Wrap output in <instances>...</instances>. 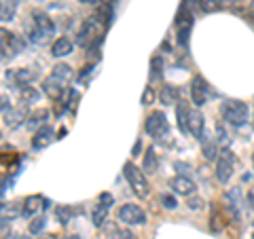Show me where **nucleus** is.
Wrapping results in <instances>:
<instances>
[{
    "label": "nucleus",
    "mask_w": 254,
    "mask_h": 239,
    "mask_svg": "<svg viewBox=\"0 0 254 239\" xmlns=\"http://www.w3.org/2000/svg\"><path fill=\"white\" fill-rule=\"evenodd\" d=\"M9 106H11V98H9L6 93H0V110L4 113V110L9 108Z\"/></svg>",
    "instance_id": "41"
},
{
    "label": "nucleus",
    "mask_w": 254,
    "mask_h": 239,
    "mask_svg": "<svg viewBox=\"0 0 254 239\" xmlns=\"http://www.w3.org/2000/svg\"><path fill=\"white\" fill-rule=\"evenodd\" d=\"M11 34H13V32L0 28V55H2V58H13V51H11Z\"/></svg>",
    "instance_id": "25"
},
{
    "label": "nucleus",
    "mask_w": 254,
    "mask_h": 239,
    "mask_svg": "<svg viewBox=\"0 0 254 239\" xmlns=\"http://www.w3.org/2000/svg\"><path fill=\"white\" fill-rule=\"evenodd\" d=\"M45 225H47V220H45V216H43V218H36V220H32L28 229H30V233H32V235H38V233H43Z\"/></svg>",
    "instance_id": "35"
},
{
    "label": "nucleus",
    "mask_w": 254,
    "mask_h": 239,
    "mask_svg": "<svg viewBox=\"0 0 254 239\" xmlns=\"http://www.w3.org/2000/svg\"><path fill=\"white\" fill-rule=\"evenodd\" d=\"M47 119H49V110L47 108H38L34 110V113H30L28 115V127H43L47 125Z\"/></svg>",
    "instance_id": "22"
},
{
    "label": "nucleus",
    "mask_w": 254,
    "mask_h": 239,
    "mask_svg": "<svg viewBox=\"0 0 254 239\" xmlns=\"http://www.w3.org/2000/svg\"><path fill=\"white\" fill-rule=\"evenodd\" d=\"M163 74V60L161 58H153L150 60V83L159 81Z\"/></svg>",
    "instance_id": "33"
},
{
    "label": "nucleus",
    "mask_w": 254,
    "mask_h": 239,
    "mask_svg": "<svg viewBox=\"0 0 254 239\" xmlns=\"http://www.w3.org/2000/svg\"><path fill=\"white\" fill-rule=\"evenodd\" d=\"M178 100H180L178 89H174L172 85H163V89H161V102L163 104H174V102H178Z\"/></svg>",
    "instance_id": "32"
},
{
    "label": "nucleus",
    "mask_w": 254,
    "mask_h": 239,
    "mask_svg": "<svg viewBox=\"0 0 254 239\" xmlns=\"http://www.w3.org/2000/svg\"><path fill=\"white\" fill-rule=\"evenodd\" d=\"M252 167H254V153H252Z\"/></svg>",
    "instance_id": "46"
},
{
    "label": "nucleus",
    "mask_w": 254,
    "mask_h": 239,
    "mask_svg": "<svg viewBox=\"0 0 254 239\" xmlns=\"http://www.w3.org/2000/svg\"><path fill=\"white\" fill-rule=\"evenodd\" d=\"M252 237H254V235H252Z\"/></svg>",
    "instance_id": "52"
},
{
    "label": "nucleus",
    "mask_w": 254,
    "mask_h": 239,
    "mask_svg": "<svg viewBox=\"0 0 254 239\" xmlns=\"http://www.w3.org/2000/svg\"><path fill=\"white\" fill-rule=\"evenodd\" d=\"M21 214L19 203H2L0 205V220H13Z\"/></svg>",
    "instance_id": "27"
},
{
    "label": "nucleus",
    "mask_w": 254,
    "mask_h": 239,
    "mask_svg": "<svg viewBox=\"0 0 254 239\" xmlns=\"http://www.w3.org/2000/svg\"><path fill=\"white\" fill-rule=\"evenodd\" d=\"M15 9H17V0H0V19L11 21L15 17Z\"/></svg>",
    "instance_id": "24"
},
{
    "label": "nucleus",
    "mask_w": 254,
    "mask_h": 239,
    "mask_svg": "<svg viewBox=\"0 0 254 239\" xmlns=\"http://www.w3.org/2000/svg\"><path fill=\"white\" fill-rule=\"evenodd\" d=\"M108 214H110V208L104 203H98L93 208L91 212V222H93V227H104V222L108 220Z\"/></svg>",
    "instance_id": "21"
},
{
    "label": "nucleus",
    "mask_w": 254,
    "mask_h": 239,
    "mask_svg": "<svg viewBox=\"0 0 254 239\" xmlns=\"http://www.w3.org/2000/svg\"><path fill=\"white\" fill-rule=\"evenodd\" d=\"M100 2H106V4H115L117 0H100Z\"/></svg>",
    "instance_id": "43"
},
{
    "label": "nucleus",
    "mask_w": 254,
    "mask_h": 239,
    "mask_svg": "<svg viewBox=\"0 0 254 239\" xmlns=\"http://www.w3.org/2000/svg\"><path fill=\"white\" fill-rule=\"evenodd\" d=\"M19 98L23 100V104H30V102H38V100H41V93H38L34 87L23 85V87H19Z\"/></svg>",
    "instance_id": "29"
},
{
    "label": "nucleus",
    "mask_w": 254,
    "mask_h": 239,
    "mask_svg": "<svg viewBox=\"0 0 254 239\" xmlns=\"http://www.w3.org/2000/svg\"><path fill=\"white\" fill-rule=\"evenodd\" d=\"M95 36H98V21L87 19V21H83V26L76 34V45L78 47H89Z\"/></svg>",
    "instance_id": "12"
},
{
    "label": "nucleus",
    "mask_w": 254,
    "mask_h": 239,
    "mask_svg": "<svg viewBox=\"0 0 254 239\" xmlns=\"http://www.w3.org/2000/svg\"><path fill=\"white\" fill-rule=\"evenodd\" d=\"M123 174H125L127 182H129L131 190L136 193V197H146V195H148L150 186H148V180H146V176H144V172H142L140 167H136L133 163H125Z\"/></svg>",
    "instance_id": "2"
},
{
    "label": "nucleus",
    "mask_w": 254,
    "mask_h": 239,
    "mask_svg": "<svg viewBox=\"0 0 254 239\" xmlns=\"http://www.w3.org/2000/svg\"><path fill=\"white\" fill-rule=\"evenodd\" d=\"M252 17H254V6H252Z\"/></svg>",
    "instance_id": "48"
},
{
    "label": "nucleus",
    "mask_w": 254,
    "mask_h": 239,
    "mask_svg": "<svg viewBox=\"0 0 254 239\" xmlns=\"http://www.w3.org/2000/svg\"><path fill=\"white\" fill-rule=\"evenodd\" d=\"M0 60H2V55H0Z\"/></svg>",
    "instance_id": "50"
},
{
    "label": "nucleus",
    "mask_w": 254,
    "mask_h": 239,
    "mask_svg": "<svg viewBox=\"0 0 254 239\" xmlns=\"http://www.w3.org/2000/svg\"><path fill=\"white\" fill-rule=\"evenodd\" d=\"M144 129L146 133L150 135V138H165V135L170 133V123H168V119H165V115L161 113V110H155V113H150L148 119H146V123H144Z\"/></svg>",
    "instance_id": "4"
},
{
    "label": "nucleus",
    "mask_w": 254,
    "mask_h": 239,
    "mask_svg": "<svg viewBox=\"0 0 254 239\" xmlns=\"http://www.w3.org/2000/svg\"><path fill=\"white\" fill-rule=\"evenodd\" d=\"M17 239H30V237H17Z\"/></svg>",
    "instance_id": "47"
},
{
    "label": "nucleus",
    "mask_w": 254,
    "mask_h": 239,
    "mask_svg": "<svg viewBox=\"0 0 254 239\" xmlns=\"http://www.w3.org/2000/svg\"><path fill=\"white\" fill-rule=\"evenodd\" d=\"M187 205H189V210L199 212V210L203 208V199H201V197H190L189 201H187Z\"/></svg>",
    "instance_id": "39"
},
{
    "label": "nucleus",
    "mask_w": 254,
    "mask_h": 239,
    "mask_svg": "<svg viewBox=\"0 0 254 239\" xmlns=\"http://www.w3.org/2000/svg\"><path fill=\"white\" fill-rule=\"evenodd\" d=\"M98 203H104V205H108V208H113V203H115V197L110 195V193H102V195L98 197Z\"/></svg>",
    "instance_id": "40"
},
{
    "label": "nucleus",
    "mask_w": 254,
    "mask_h": 239,
    "mask_svg": "<svg viewBox=\"0 0 254 239\" xmlns=\"http://www.w3.org/2000/svg\"><path fill=\"white\" fill-rule=\"evenodd\" d=\"M106 239H136V235H133L131 231H127V229H121V227H117V225H110Z\"/></svg>",
    "instance_id": "30"
},
{
    "label": "nucleus",
    "mask_w": 254,
    "mask_h": 239,
    "mask_svg": "<svg viewBox=\"0 0 254 239\" xmlns=\"http://www.w3.org/2000/svg\"><path fill=\"white\" fill-rule=\"evenodd\" d=\"M201 142H203V157L208 159V161H216L218 153H220L218 146H216V142H214V140H205V138Z\"/></svg>",
    "instance_id": "31"
},
{
    "label": "nucleus",
    "mask_w": 254,
    "mask_h": 239,
    "mask_svg": "<svg viewBox=\"0 0 254 239\" xmlns=\"http://www.w3.org/2000/svg\"><path fill=\"white\" fill-rule=\"evenodd\" d=\"M32 26H34V28L41 32L43 36H47V38H51V36L55 34V23H53V19H51L47 13L38 11V9L32 11Z\"/></svg>",
    "instance_id": "10"
},
{
    "label": "nucleus",
    "mask_w": 254,
    "mask_h": 239,
    "mask_svg": "<svg viewBox=\"0 0 254 239\" xmlns=\"http://www.w3.org/2000/svg\"><path fill=\"white\" fill-rule=\"evenodd\" d=\"M51 74H55L58 78H62L64 83H70L74 78V70L68 66V63H55L53 66V72Z\"/></svg>",
    "instance_id": "26"
},
{
    "label": "nucleus",
    "mask_w": 254,
    "mask_h": 239,
    "mask_svg": "<svg viewBox=\"0 0 254 239\" xmlns=\"http://www.w3.org/2000/svg\"><path fill=\"white\" fill-rule=\"evenodd\" d=\"M117 218L127 227H136V225H146V212L136 203H125L119 208Z\"/></svg>",
    "instance_id": "5"
},
{
    "label": "nucleus",
    "mask_w": 254,
    "mask_h": 239,
    "mask_svg": "<svg viewBox=\"0 0 254 239\" xmlns=\"http://www.w3.org/2000/svg\"><path fill=\"white\" fill-rule=\"evenodd\" d=\"M176 119H178V127L182 133H189V119H190V108L187 106V102L178 100L176 104Z\"/></svg>",
    "instance_id": "20"
},
{
    "label": "nucleus",
    "mask_w": 254,
    "mask_h": 239,
    "mask_svg": "<svg viewBox=\"0 0 254 239\" xmlns=\"http://www.w3.org/2000/svg\"><path fill=\"white\" fill-rule=\"evenodd\" d=\"M68 239H83L81 235H68Z\"/></svg>",
    "instance_id": "45"
},
{
    "label": "nucleus",
    "mask_w": 254,
    "mask_h": 239,
    "mask_svg": "<svg viewBox=\"0 0 254 239\" xmlns=\"http://www.w3.org/2000/svg\"><path fill=\"white\" fill-rule=\"evenodd\" d=\"M220 115L229 125L240 127L250 119V108L242 100H227V102H222V106H220Z\"/></svg>",
    "instance_id": "1"
},
{
    "label": "nucleus",
    "mask_w": 254,
    "mask_h": 239,
    "mask_svg": "<svg viewBox=\"0 0 254 239\" xmlns=\"http://www.w3.org/2000/svg\"><path fill=\"white\" fill-rule=\"evenodd\" d=\"M28 38H30V41L32 43H38V45H41V43H47V41H49V38H47V36H43L41 34V32H38L34 26H32L30 30H28Z\"/></svg>",
    "instance_id": "36"
},
{
    "label": "nucleus",
    "mask_w": 254,
    "mask_h": 239,
    "mask_svg": "<svg viewBox=\"0 0 254 239\" xmlns=\"http://www.w3.org/2000/svg\"><path fill=\"white\" fill-rule=\"evenodd\" d=\"M161 205L165 210H176L178 208V199L172 195H161Z\"/></svg>",
    "instance_id": "37"
},
{
    "label": "nucleus",
    "mask_w": 254,
    "mask_h": 239,
    "mask_svg": "<svg viewBox=\"0 0 254 239\" xmlns=\"http://www.w3.org/2000/svg\"><path fill=\"white\" fill-rule=\"evenodd\" d=\"M203 115L201 113H190L189 119V133L197 140H203Z\"/></svg>",
    "instance_id": "19"
},
{
    "label": "nucleus",
    "mask_w": 254,
    "mask_h": 239,
    "mask_svg": "<svg viewBox=\"0 0 254 239\" xmlns=\"http://www.w3.org/2000/svg\"><path fill=\"white\" fill-rule=\"evenodd\" d=\"M41 239H58V237H55V235H43Z\"/></svg>",
    "instance_id": "44"
},
{
    "label": "nucleus",
    "mask_w": 254,
    "mask_h": 239,
    "mask_svg": "<svg viewBox=\"0 0 254 239\" xmlns=\"http://www.w3.org/2000/svg\"><path fill=\"white\" fill-rule=\"evenodd\" d=\"M66 91H68V87H66V83L62 81V78H58L55 74H51V76H47L45 81H43V93L47 95V98H51V100H55L58 102L60 98H64L66 95Z\"/></svg>",
    "instance_id": "9"
},
{
    "label": "nucleus",
    "mask_w": 254,
    "mask_h": 239,
    "mask_svg": "<svg viewBox=\"0 0 254 239\" xmlns=\"http://www.w3.org/2000/svg\"><path fill=\"white\" fill-rule=\"evenodd\" d=\"M190 98H193V104L197 108H201L210 98V87L205 83V78L199 74L193 76V81H190Z\"/></svg>",
    "instance_id": "7"
},
{
    "label": "nucleus",
    "mask_w": 254,
    "mask_h": 239,
    "mask_svg": "<svg viewBox=\"0 0 254 239\" xmlns=\"http://www.w3.org/2000/svg\"><path fill=\"white\" fill-rule=\"evenodd\" d=\"M190 30H193V13L189 9V0H185L180 6V13H178V19H176V32H178V45L180 47H187L189 45V36H190Z\"/></svg>",
    "instance_id": "3"
},
{
    "label": "nucleus",
    "mask_w": 254,
    "mask_h": 239,
    "mask_svg": "<svg viewBox=\"0 0 254 239\" xmlns=\"http://www.w3.org/2000/svg\"><path fill=\"white\" fill-rule=\"evenodd\" d=\"M58 138L53 131V127L51 125H43V127H38L36 133H34V138H32V148L34 150H43L51 144V142Z\"/></svg>",
    "instance_id": "13"
},
{
    "label": "nucleus",
    "mask_w": 254,
    "mask_h": 239,
    "mask_svg": "<svg viewBox=\"0 0 254 239\" xmlns=\"http://www.w3.org/2000/svg\"><path fill=\"white\" fill-rule=\"evenodd\" d=\"M153 102H155V89L148 85L146 89H144V93H142V104L148 106V104H153Z\"/></svg>",
    "instance_id": "38"
},
{
    "label": "nucleus",
    "mask_w": 254,
    "mask_h": 239,
    "mask_svg": "<svg viewBox=\"0 0 254 239\" xmlns=\"http://www.w3.org/2000/svg\"><path fill=\"white\" fill-rule=\"evenodd\" d=\"M225 201H227V208L229 212L233 214L235 220H240V205L244 203V197H242V188H231V193L225 195Z\"/></svg>",
    "instance_id": "16"
},
{
    "label": "nucleus",
    "mask_w": 254,
    "mask_h": 239,
    "mask_svg": "<svg viewBox=\"0 0 254 239\" xmlns=\"http://www.w3.org/2000/svg\"><path fill=\"white\" fill-rule=\"evenodd\" d=\"M45 205H47V199L43 195H30V197L23 199V203H21V216H26V218L34 216V214L38 210H43Z\"/></svg>",
    "instance_id": "14"
},
{
    "label": "nucleus",
    "mask_w": 254,
    "mask_h": 239,
    "mask_svg": "<svg viewBox=\"0 0 254 239\" xmlns=\"http://www.w3.org/2000/svg\"><path fill=\"white\" fill-rule=\"evenodd\" d=\"M252 127H254V117H252Z\"/></svg>",
    "instance_id": "49"
},
{
    "label": "nucleus",
    "mask_w": 254,
    "mask_h": 239,
    "mask_svg": "<svg viewBox=\"0 0 254 239\" xmlns=\"http://www.w3.org/2000/svg\"><path fill=\"white\" fill-rule=\"evenodd\" d=\"M197 4L201 6L203 13H212L220 9V0H197Z\"/></svg>",
    "instance_id": "34"
},
{
    "label": "nucleus",
    "mask_w": 254,
    "mask_h": 239,
    "mask_svg": "<svg viewBox=\"0 0 254 239\" xmlns=\"http://www.w3.org/2000/svg\"><path fill=\"white\" fill-rule=\"evenodd\" d=\"M93 19L102 23V28H108L113 23V4H106V2H98L93 11Z\"/></svg>",
    "instance_id": "17"
},
{
    "label": "nucleus",
    "mask_w": 254,
    "mask_h": 239,
    "mask_svg": "<svg viewBox=\"0 0 254 239\" xmlns=\"http://www.w3.org/2000/svg\"><path fill=\"white\" fill-rule=\"evenodd\" d=\"M0 138H2V135H0Z\"/></svg>",
    "instance_id": "51"
},
{
    "label": "nucleus",
    "mask_w": 254,
    "mask_h": 239,
    "mask_svg": "<svg viewBox=\"0 0 254 239\" xmlns=\"http://www.w3.org/2000/svg\"><path fill=\"white\" fill-rule=\"evenodd\" d=\"M157 167H159V159H157L155 148L150 146V148H146V153H144V163H142V170H144L146 174H155Z\"/></svg>",
    "instance_id": "23"
},
{
    "label": "nucleus",
    "mask_w": 254,
    "mask_h": 239,
    "mask_svg": "<svg viewBox=\"0 0 254 239\" xmlns=\"http://www.w3.org/2000/svg\"><path fill=\"white\" fill-rule=\"evenodd\" d=\"M28 119V104H21V106H9L4 110V125L9 129H15L19 127L23 121Z\"/></svg>",
    "instance_id": "11"
},
{
    "label": "nucleus",
    "mask_w": 254,
    "mask_h": 239,
    "mask_svg": "<svg viewBox=\"0 0 254 239\" xmlns=\"http://www.w3.org/2000/svg\"><path fill=\"white\" fill-rule=\"evenodd\" d=\"M6 78L11 83H15L17 87H23V85H30L32 81L38 78V70L34 66H23V68H15V70H9L6 72Z\"/></svg>",
    "instance_id": "8"
},
{
    "label": "nucleus",
    "mask_w": 254,
    "mask_h": 239,
    "mask_svg": "<svg viewBox=\"0 0 254 239\" xmlns=\"http://www.w3.org/2000/svg\"><path fill=\"white\" fill-rule=\"evenodd\" d=\"M72 49H74L72 41H70V38H66V36H60L58 41L53 43L51 53H53V58H66V55L72 53Z\"/></svg>",
    "instance_id": "18"
},
{
    "label": "nucleus",
    "mask_w": 254,
    "mask_h": 239,
    "mask_svg": "<svg viewBox=\"0 0 254 239\" xmlns=\"http://www.w3.org/2000/svg\"><path fill=\"white\" fill-rule=\"evenodd\" d=\"M140 146H142V142L138 140V142H136V146H133V153H131L133 157H136V155H140Z\"/></svg>",
    "instance_id": "42"
},
{
    "label": "nucleus",
    "mask_w": 254,
    "mask_h": 239,
    "mask_svg": "<svg viewBox=\"0 0 254 239\" xmlns=\"http://www.w3.org/2000/svg\"><path fill=\"white\" fill-rule=\"evenodd\" d=\"M233 153L229 148H222L218 153V159H216V170H214V174H216V180L220 182V184H227L229 180H231L233 176Z\"/></svg>",
    "instance_id": "6"
},
{
    "label": "nucleus",
    "mask_w": 254,
    "mask_h": 239,
    "mask_svg": "<svg viewBox=\"0 0 254 239\" xmlns=\"http://www.w3.org/2000/svg\"><path fill=\"white\" fill-rule=\"evenodd\" d=\"M78 212L81 210H74V208H70V205H60V208L55 210V216H58V220L62 222V225H68L74 214H78Z\"/></svg>",
    "instance_id": "28"
},
{
    "label": "nucleus",
    "mask_w": 254,
    "mask_h": 239,
    "mask_svg": "<svg viewBox=\"0 0 254 239\" xmlns=\"http://www.w3.org/2000/svg\"><path fill=\"white\" fill-rule=\"evenodd\" d=\"M170 186H172V190L174 193H178V195H185V197H189V195H193L195 193V182L190 180L189 176H174L172 180H170Z\"/></svg>",
    "instance_id": "15"
}]
</instances>
